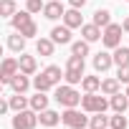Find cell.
Here are the masks:
<instances>
[{"instance_id": "obj_20", "label": "cell", "mask_w": 129, "mask_h": 129, "mask_svg": "<svg viewBox=\"0 0 129 129\" xmlns=\"http://www.w3.org/2000/svg\"><path fill=\"white\" fill-rule=\"evenodd\" d=\"M119 89H121V81H119L116 76L101 81V94H104V96H114V94H119Z\"/></svg>"}, {"instance_id": "obj_35", "label": "cell", "mask_w": 129, "mask_h": 129, "mask_svg": "<svg viewBox=\"0 0 129 129\" xmlns=\"http://www.w3.org/2000/svg\"><path fill=\"white\" fill-rule=\"evenodd\" d=\"M126 96H129V84H126Z\"/></svg>"}, {"instance_id": "obj_14", "label": "cell", "mask_w": 129, "mask_h": 129, "mask_svg": "<svg viewBox=\"0 0 129 129\" xmlns=\"http://www.w3.org/2000/svg\"><path fill=\"white\" fill-rule=\"evenodd\" d=\"M8 86L13 89V94H25V91L30 89V79H28V74H23V71H18V74L13 76V81H10Z\"/></svg>"}, {"instance_id": "obj_33", "label": "cell", "mask_w": 129, "mask_h": 129, "mask_svg": "<svg viewBox=\"0 0 129 129\" xmlns=\"http://www.w3.org/2000/svg\"><path fill=\"white\" fill-rule=\"evenodd\" d=\"M69 5H71V8H79V10H81V8L86 5V0H69Z\"/></svg>"}, {"instance_id": "obj_28", "label": "cell", "mask_w": 129, "mask_h": 129, "mask_svg": "<svg viewBox=\"0 0 129 129\" xmlns=\"http://www.w3.org/2000/svg\"><path fill=\"white\" fill-rule=\"evenodd\" d=\"M71 53H74V56H81V58L89 56V41H84V38H81V41H74V43H71Z\"/></svg>"}, {"instance_id": "obj_37", "label": "cell", "mask_w": 129, "mask_h": 129, "mask_svg": "<svg viewBox=\"0 0 129 129\" xmlns=\"http://www.w3.org/2000/svg\"><path fill=\"white\" fill-rule=\"evenodd\" d=\"M109 129H111V126H109Z\"/></svg>"}, {"instance_id": "obj_18", "label": "cell", "mask_w": 129, "mask_h": 129, "mask_svg": "<svg viewBox=\"0 0 129 129\" xmlns=\"http://www.w3.org/2000/svg\"><path fill=\"white\" fill-rule=\"evenodd\" d=\"M36 51H38V56H43V58L53 56V51H56L53 38H38V41H36Z\"/></svg>"}, {"instance_id": "obj_13", "label": "cell", "mask_w": 129, "mask_h": 129, "mask_svg": "<svg viewBox=\"0 0 129 129\" xmlns=\"http://www.w3.org/2000/svg\"><path fill=\"white\" fill-rule=\"evenodd\" d=\"M25 41H28V38H25L23 33L13 30V33H10V36L5 38V46H8V48H10L13 53H23V51H25Z\"/></svg>"}, {"instance_id": "obj_19", "label": "cell", "mask_w": 129, "mask_h": 129, "mask_svg": "<svg viewBox=\"0 0 129 129\" xmlns=\"http://www.w3.org/2000/svg\"><path fill=\"white\" fill-rule=\"evenodd\" d=\"M109 104H111V109H114V111L124 114V111L129 109V96H126V91H124V94H121V91H119V94H114V96L109 99Z\"/></svg>"}, {"instance_id": "obj_34", "label": "cell", "mask_w": 129, "mask_h": 129, "mask_svg": "<svg viewBox=\"0 0 129 129\" xmlns=\"http://www.w3.org/2000/svg\"><path fill=\"white\" fill-rule=\"evenodd\" d=\"M121 28H124V33H129V18H124V20H121Z\"/></svg>"}, {"instance_id": "obj_6", "label": "cell", "mask_w": 129, "mask_h": 129, "mask_svg": "<svg viewBox=\"0 0 129 129\" xmlns=\"http://www.w3.org/2000/svg\"><path fill=\"white\" fill-rule=\"evenodd\" d=\"M38 121H41V119H38V111H33V109L15 111V116L10 119L13 129H36V124H38Z\"/></svg>"}, {"instance_id": "obj_11", "label": "cell", "mask_w": 129, "mask_h": 129, "mask_svg": "<svg viewBox=\"0 0 129 129\" xmlns=\"http://www.w3.org/2000/svg\"><path fill=\"white\" fill-rule=\"evenodd\" d=\"M111 63H114V56L106 53V51H99V53L94 56V71H96V74H104V71L111 69Z\"/></svg>"}, {"instance_id": "obj_23", "label": "cell", "mask_w": 129, "mask_h": 129, "mask_svg": "<svg viewBox=\"0 0 129 129\" xmlns=\"http://www.w3.org/2000/svg\"><path fill=\"white\" fill-rule=\"evenodd\" d=\"M30 109L38 111V114L48 109V96H46V91H38L36 96H30Z\"/></svg>"}, {"instance_id": "obj_22", "label": "cell", "mask_w": 129, "mask_h": 129, "mask_svg": "<svg viewBox=\"0 0 129 129\" xmlns=\"http://www.w3.org/2000/svg\"><path fill=\"white\" fill-rule=\"evenodd\" d=\"M38 119H41V124H43V126H48V129H51V126H56V124L61 121V114H58V111H53V109H46V111H41V114H38Z\"/></svg>"}, {"instance_id": "obj_21", "label": "cell", "mask_w": 129, "mask_h": 129, "mask_svg": "<svg viewBox=\"0 0 129 129\" xmlns=\"http://www.w3.org/2000/svg\"><path fill=\"white\" fill-rule=\"evenodd\" d=\"M8 101H10V109H13V111H23V109H30V99H28L25 94H13Z\"/></svg>"}, {"instance_id": "obj_8", "label": "cell", "mask_w": 129, "mask_h": 129, "mask_svg": "<svg viewBox=\"0 0 129 129\" xmlns=\"http://www.w3.org/2000/svg\"><path fill=\"white\" fill-rule=\"evenodd\" d=\"M89 119L91 116H84L79 109H63V114H61V121L69 129H84V126H89Z\"/></svg>"}, {"instance_id": "obj_5", "label": "cell", "mask_w": 129, "mask_h": 129, "mask_svg": "<svg viewBox=\"0 0 129 129\" xmlns=\"http://www.w3.org/2000/svg\"><path fill=\"white\" fill-rule=\"evenodd\" d=\"M111 104L99 94V91H94V94H84V99H81V109L86 111V114H99V111H106Z\"/></svg>"}, {"instance_id": "obj_10", "label": "cell", "mask_w": 129, "mask_h": 129, "mask_svg": "<svg viewBox=\"0 0 129 129\" xmlns=\"http://www.w3.org/2000/svg\"><path fill=\"white\" fill-rule=\"evenodd\" d=\"M63 15H66V8H63L61 0H51V3H46V8H43V18H48V20H58V18H63Z\"/></svg>"}, {"instance_id": "obj_26", "label": "cell", "mask_w": 129, "mask_h": 129, "mask_svg": "<svg viewBox=\"0 0 129 129\" xmlns=\"http://www.w3.org/2000/svg\"><path fill=\"white\" fill-rule=\"evenodd\" d=\"M114 63L116 66H129V48L126 46H119V48H114Z\"/></svg>"}, {"instance_id": "obj_16", "label": "cell", "mask_w": 129, "mask_h": 129, "mask_svg": "<svg viewBox=\"0 0 129 129\" xmlns=\"http://www.w3.org/2000/svg\"><path fill=\"white\" fill-rule=\"evenodd\" d=\"M63 25H69V28H81V25H84L81 10H79V8H69L66 15H63Z\"/></svg>"}, {"instance_id": "obj_4", "label": "cell", "mask_w": 129, "mask_h": 129, "mask_svg": "<svg viewBox=\"0 0 129 129\" xmlns=\"http://www.w3.org/2000/svg\"><path fill=\"white\" fill-rule=\"evenodd\" d=\"M63 74H66V84H71V86H76V84H81L84 81V58L81 56H69V61H66V71H63Z\"/></svg>"}, {"instance_id": "obj_17", "label": "cell", "mask_w": 129, "mask_h": 129, "mask_svg": "<svg viewBox=\"0 0 129 129\" xmlns=\"http://www.w3.org/2000/svg\"><path fill=\"white\" fill-rule=\"evenodd\" d=\"M20 71L23 74H28V76H33L36 71H38V61H36V56H28V53H20Z\"/></svg>"}, {"instance_id": "obj_1", "label": "cell", "mask_w": 129, "mask_h": 129, "mask_svg": "<svg viewBox=\"0 0 129 129\" xmlns=\"http://www.w3.org/2000/svg\"><path fill=\"white\" fill-rule=\"evenodd\" d=\"M61 79H66V74H61V66H46L41 71V76L33 79V89L36 91H51V89L61 86Z\"/></svg>"}, {"instance_id": "obj_29", "label": "cell", "mask_w": 129, "mask_h": 129, "mask_svg": "<svg viewBox=\"0 0 129 129\" xmlns=\"http://www.w3.org/2000/svg\"><path fill=\"white\" fill-rule=\"evenodd\" d=\"M109 126H111V129H126V126H129V121H126V116H124V114L114 111V116L109 119Z\"/></svg>"}, {"instance_id": "obj_12", "label": "cell", "mask_w": 129, "mask_h": 129, "mask_svg": "<svg viewBox=\"0 0 129 129\" xmlns=\"http://www.w3.org/2000/svg\"><path fill=\"white\" fill-rule=\"evenodd\" d=\"M101 36H104V28H99L96 23H84L81 25V38L84 41L94 43V41H101Z\"/></svg>"}, {"instance_id": "obj_36", "label": "cell", "mask_w": 129, "mask_h": 129, "mask_svg": "<svg viewBox=\"0 0 129 129\" xmlns=\"http://www.w3.org/2000/svg\"><path fill=\"white\" fill-rule=\"evenodd\" d=\"M126 3H129V0H126Z\"/></svg>"}, {"instance_id": "obj_9", "label": "cell", "mask_w": 129, "mask_h": 129, "mask_svg": "<svg viewBox=\"0 0 129 129\" xmlns=\"http://www.w3.org/2000/svg\"><path fill=\"white\" fill-rule=\"evenodd\" d=\"M18 71H20V61H18V58H13V56L3 58V66H0V81H3V84L8 86Z\"/></svg>"}, {"instance_id": "obj_24", "label": "cell", "mask_w": 129, "mask_h": 129, "mask_svg": "<svg viewBox=\"0 0 129 129\" xmlns=\"http://www.w3.org/2000/svg\"><path fill=\"white\" fill-rule=\"evenodd\" d=\"M81 89H84L86 94L101 91V79H99V76H84V81H81Z\"/></svg>"}, {"instance_id": "obj_25", "label": "cell", "mask_w": 129, "mask_h": 129, "mask_svg": "<svg viewBox=\"0 0 129 129\" xmlns=\"http://www.w3.org/2000/svg\"><path fill=\"white\" fill-rule=\"evenodd\" d=\"M109 119L111 116H106L104 111H99V114H94L89 119V129H109Z\"/></svg>"}, {"instance_id": "obj_27", "label": "cell", "mask_w": 129, "mask_h": 129, "mask_svg": "<svg viewBox=\"0 0 129 129\" xmlns=\"http://www.w3.org/2000/svg\"><path fill=\"white\" fill-rule=\"evenodd\" d=\"M91 23H96L99 28H106V25L111 23V13H109L106 8H99V10L94 13V20H91Z\"/></svg>"}, {"instance_id": "obj_32", "label": "cell", "mask_w": 129, "mask_h": 129, "mask_svg": "<svg viewBox=\"0 0 129 129\" xmlns=\"http://www.w3.org/2000/svg\"><path fill=\"white\" fill-rule=\"evenodd\" d=\"M116 79L121 84H129V66H116Z\"/></svg>"}, {"instance_id": "obj_2", "label": "cell", "mask_w": 129, "mask_h": 129, "mask_svg": "<svg viewBox=\"0 0 129 129\" xmlns=\"http://www.w3.org/2000/svg\"><path fill=\"white\" fill-rule=\"evenodd\" d=\"M30 15H33V13H28V10H18V13L10 18V23H13V30L23 33L25 38H33V36H38V25H36V20H33Z\"/></svg>"}, {"instance_id": "obj_31", "label": "cell", "mask_w": 129, "mask_h": 129, "mask_svg": "<svg viewBox=\"0 0 129 129\" xmlns=\"http://www.w3.org/2000/svg\"><path fill=\"white\" fill-rule=\"evenodd\" d=\"M43 8H46L43 0H25V10L28 13H43Z\"/></svg>"}, {"instance_id": "obj_7", "label": "cell", "mask_w": 129, "mask_h": 129, "mask_svg": "<svg viewBox=\"0 0 129 129\" xmlns=\"http://www.w3.org/2000/svg\"><path fill=\"white\" fill-rule=\"evenodd\" d=\"M121 33H124V28H121V23H109L106 28H104V36H101V43H104V48H119L121 46Z\"/></svg>"}, {"instance_id": "obj_30", "label": "cell", "mask_w": 129, "mask_h": 129, "mask_svg": "<svg viewBox=\"0 0 129 129\" xmlns=\"http://www.w3.org/2000/svg\"><path fill=\"white\" fill-rule=\"evenodd\" d=\"M0 13H3L5 18H13L18 13V5H15V0H3L0 3Z\"/></svg>"}, {"instance_id": "obj_15", "label": "cell", "mask_w": 129, "mask_h": 129, "mask_svg": "<svg viewBox=\"0 0 129 129\" xmlns=\"http://www.w3.org/2000/svg\"><path fill=\"white\" fill-rule=\"evenodd\" d=\"M51 38H53V43H56V46L74 43V41H71V28H69V25H56V28L51 30Z\"/></svg>"}, {"instance_id": "obj_3", "label": "cell", "mask_w": 129, "mask_h": 129, "mask_svg": "<svg viewBox=\"0 0 129 129\" xmlns=\"http://www.w3.org/2000/svg\"><path fill=\"white\" fill-rule=\"evenodd\" d=\"M81 94L71 86V84H66V86H56V101L63 106V109H76L79 104H81Z\"/></svg>"}]
</instances>
